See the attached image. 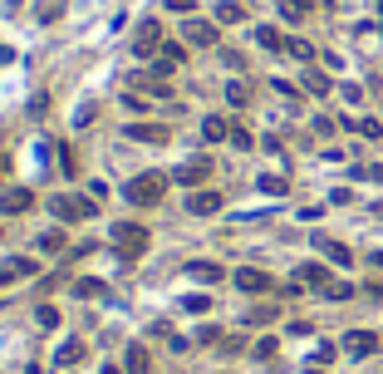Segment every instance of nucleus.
Segmentation results:
<instances>
[{
	"mask_svg": "<svg viewBox=\"0 0 383 374\" xmlns=\"http://www.w3.org/2000/svg\"><path fill=\"white\" fill-rule=\"evenodd\" d=\"M163 192H167L163 173H138V178H128V187H123V197L133 207H153V202H163Z\"/></svg>",
	"mask_w": 383,
	"mask_h": 374,
	"instance_id": "nucleus-1",
	"label": "nucleus"
},
{
	"mask_svg": "<svg viewBox=\"0 0 383 374\" xmlns=\"http://www.w3.org/2000/svg\"><path fill=\"white\" fill-rule=\"evenodd\" d=\"M113 246H118L128 261H138V256L148 251V227H138V222H118V227H113Z\"/></svg>",
	"mask_w": 383,
	"mask_h": 374,
	"instance_id": "nucleus-2",
	"label": "nucleus"
},
{
	"mask_svg": "<svg viewBox=\"0 0 383 374\" xmlns=\"http://www.w3.org/2000/svg\"><path fill=\"white\" fill-rule=\"evenodd\" d=\"M49 212L59 217V222H84V217H94V197H49Z\"/></svg>",
	"mask_w": 383,
	"mask_h": 374,
	"instance_id": "nucleus-3",
	"label": "nucleus"
},
{
	"mask_svg": "<svg viewBox=\"0 0 383 374\" xmlns=\"http://www.w3.org/2000/svg\"><path fill=\"white\" fill-rule=\"evenodd\" d=\"M133 55H138V60L163 55V25H158V20H143V25H138V35H133Z\"/></svg>",
	"mask_w": 383,
	"mask_h": 374,
	"instance_id": "nucleus-4",
	"label": "nucleus"
},
{
	"mask_svg": "<svg viewBox=\"0 0 383 374\" xmlns=\"http://www.w3.org/2000/svg\"><path fill=\"white\" fill-rule=\"evenodd\" d=\"M344 355H349V360L379 355V335H374V330H349V335H344Z\"/></svg>",
	"mask_w": 383,
	"mask_h": 374,
	"instance_id": "nucleus-5",
	"label": "nucleus"
},
{
	"mask_svg": "<svg viewBox=\"0 0 383 374\" xmlns=\"http://www.w3.org/2000/svg\"><path fill=\"white\" fill-rule=\"evenodd\" d=\"M30 207H35V192H30V187H5V192H0V212H5V217H20V212H30Z\"/></svg>",
	"mask_w": 383,
	"mask_h": 374,
	"instance_id": "nucleus-6",
	"label": "nucleus"
},
{
	"mask_svg": "<svg viewBox=\"0 0 383 374\" xmlns=\"http://www.w3.org/2000/svg\"><path fill=\"white\" fill-rule=\"evenodd\" d=\"M182 40L196 45V50H211V45H216V25H211V20H187V25H182Z\"/></svg>",
	"mask_w": 383,
	"mask_h": 374,
	"instance_id": "nucleus-7",
	"label": "nucleus"
},
{
	"mask_svg": "<svg viewBox=\"0 0 383 374\" xmlns=\"http://www.w3.org/2000/svg\"><path fill=\"white\" fill-rule=\"evenodd\" d=\"M236 285H241L246 295H266V290H276V280L266 276V271H256V266H241V271H236Z\"/></svg>",
	"mask_w": 383,
	"mask_h": 374,
	"instance_id": "nucleus-8",
	"label": "nucleus"
},
{
	"mask_svg": "<svg viewBox=\"0 0 383 374\" xmlns=\"http://www.w3.org/2000/svg\"><path fill=\"white\" fill-rule=\"evenodd\" d=\"M172 178H177L182 187H201L206 178H211V158H192V163H182Z\"/></svg>",
	"mask_w": 383,
	"mask_h": 374,
	"instance_id": "nucleus-9",
	"label": "nucleus"
},
{
	"mask_svg": "<svg viewBox=\"0 0 383 374\" xmlns=\"http://www.w3.org/2000/svg\"><path fill=\"white\" fill-rule=\"evenodd\" d=\"M128 138L133 143H167V123H128Z\"/></svg>",
	"mask_w": 383,
	"mask_h": 374,
	"instance_id": "nucleus-10",
	"label": "nucleus"
},
{
	"mask_svg": "<svg viewBox=\"0 0 383 374\" xmlns=\"http://www.w3.org/2000/svg\"><path fill=\"white\" fill-rule=\"evenodd\" d=\"M64 227H45L40 237H35V251H45V256H64Z\"/></svg>",
	"mask_w": 383,
	"mask_h": 374,
	"instance_id": "nucleus-11",
	"label": "nucleus"
},
{
	"mask_svg": "<svg viewBox=\"0 0 383 374\" xmlns=\"http://www.w3.org/2000/svg\"><path fill=\"white\" fill-rule=\"evenodd\" d=\"M187 212L192 217H216V212H221V192H192Z\"/></svg>",
	"mask_w": 383,
	"mask_h": 374,
	"instance_id": "nucleus-12",
	"label": "nucleus"
},
{
	"mask_svg": "<svg viewBox=\"0 0 383 374\" xmlns=\"http://www.w3.org/2000/svg\"><path fill=\"white\" fill-rule=\"evenodd\" d=\"M314 251H324V261H334V266H349L354 261V251L344 242H329V237H314Z\"/></svg>",
	"mask_w": 383,
	"mask_h": 374,
	"instance_id": "nucleus-13",
	"label": "nucleus"
},
{
	"mask_svg": "<svg viewBox=\"0 0 383 374\" xmlns=\"http://www.w3.org/2000/svg\"><path fill=\"white\" fill-rule=\"evenodd\" d=\"M295 276H300V285H314V290H324V285H334V280H329V271H324L319 261H305V266H300Z\"/></svg>",
	"mask_w": 383,
	"mask_h": 374,
	"instance_id": "nucleus-14",
	"label": "nucleus"
},
{
	"mask_svg": "<svg viewBox=\"0 0 383 374\" xmlns=\"http://www.w3.org/2000/svg\"><path fill=\"white\" fill-rule=\"evenodd\" d=\"M201 138H206V143H221V138H231V123L216 118V113H206V118H201Z\"/></svg>",
	"mask_w": 383,
	"mask_h": 374,
	"instance_id": "nucleus-15",
	"label": "nucleus"
},
{
	"mask_svg": "<svg viewBox=\"0 0 383 374\" xmlns=\"http://www.w3.org/2000/svg\"><path fill=\"white\" fill-rule=\"evenodd\" d=\"M187 276H192V280H201V285H216V280L226 276V271H221L216 261H192V266H187Z\"/></svg>",
	"mask_w": 383,
	"mask_h": 374,
	"instance_id": "nucleus-16",
	"label": "nucleus"
},
{
	"mask_svg": "<svg viewBox=\"0 0 383 374\" xmlns=\"http://www.w3.org/2000/svg\"><path fill=\"white\" fill-rule=\"evenodd\" d=\"M123 370H128V374H148V345H128Z\"/></svg>",
	"mask_w": 383,
	"mask_h": 374,
	"instance_id": "nucleus-17",
	"label": "nucleus"
},
{
	"mask_svg": "<svg viewBox=\"0 0 383 374\" xmlns=\"http://www.w3.org/2000/svg\"><path fill=\"white\" fill-rule=\"evenodd\" d=\"M241 20H246V10H241L236 0H221V5H216V25H241Z\"/></svg>",
	"mask_w": 383,
	"mask_h": 374,
	"instance_id": "nucleus-18",
	"label": "nucleus"
},
{
	"mask_svg": "<svg viewBox=\"0 0 383 374\" xmlns=\"http://www.w3.org/2000/svg\"><path fill=\"white\" fill-rule=\"evenodd\" d=\"M256 45H261V50H285V35H281L276 25H261V30H256Z\"/></svg>",
	"mask_w": 383,
	"mask_h": 374,
	"instance_id": "nucleus-19",
	"label": "nucleus"
},
{
	"mask_svg": "<svg viewBox=\"0 0 383 374\" xmlns=\"http://www.w3.org/2000/svg\"><path fill=\"white\" fill-rule=\"evenodd\" d=\"M54 360H59V365H79V360H84V340H64Z\"/></svg>",
	"mask_w": 383,
	"mask_h": 374,
	"instance_id": "nucleus-20",
	"label": "nucleus"
},
{
	"mask_svg": "<svg viewBox=\"0 0 383 374\" xmlns=\"http://www.w3.org/2000/svg\"><path fill=\"white\" fill-rule=\"evenodd\" d=\"M276 315H281L276 305H256V310H246V325H271Z\"/></svg>",
	"mask_w": 383,
	"mask_h": 374,
	"instance_id": "nucleus-21",
	"label": "nucleus"
},
{
	"mask_svg": "<svg viewBox=\"0 0 383 374\" xmlns=\"http://www.w3.org/2000/svg\"><path fill=\"white\" fill-rule=\"evenodd\" d=\"M74 295L79 300H98L103 295V280H74Z\"/></svg>",
	"mask_w": 383,
	"mask_h": 374,
	"instance_id": "nucleus-22",
	"label": "nucleus"
},
{
	"mask_svg": "<svg viewBox=\"0 0 383 374\" xmlns=\"http://www.w3.org/2000/svg\"><path fill=\"white\" fill-rule=\"evenodd\" d=\"M305 10H310V0H281V15H285L290 25H295V20H305Z\"/></svg>",
	"mask_w": 383,
	"mask_h": 374,
	"instance_id": "nucleus-23",
	"label": "nucleus"
},
{
	"mask_svg": "<svg viewBox=\"0 0 383 374\" xmlns=\"http://www.w3.org/2000/svg\"><path fill=\"white\" fill-rule=\"evenodd\" d=\"M5 276H35V261H30V256H15V261L5 266Z\"/></svg>",
	"mask_w": 383,
	"mask_h": 374,
	"instance_id": "nucleus-24",
	"label": "nucleus"
},
{
	"mask_svg": "<svg viewBox=\"0 0 383 374\" xmlns=\"http://www.w3.org/2000/svg\"><path fill=\"white\" fill-rule=\"evenodd\" d=\"M305 89L310 94H329V79H324L319 69H310V74H305Z\"/></svg>",
	"mask_w": 383,
	"mask_h": 374,
	"instance_id": "nucleus-25",
	"label": "nucleus"
},
{
	"mask_svg": "<svg viewBox=\"0 0 383 374\" xmlns=\"http://www.w3.org/2000/svg\"><path fill=\"white\" fill-rule=\"evenodd\" d=\"M226 98H231V103H236V108H241V103H246V98H251V89H246V84H241V79H231V84H226Z\"/></svg>",
	"mask_w": 383,
	"mask_h": 374,
	"instance_id": "nucleus-26",
	"label": "nucleus"
},
{
	"mask_svg": "<svg viewBox=\"0 0 383 374\" xmlns=\"http://www.w3.org/2000/svg\"><path fill=\"white\" fill-rule=\"evenodd\" d=\"M285 178H276V173H266V178H261V192H271V197H281V192H285Z\"/></svg>",
	"mask_w": 383,
	"mask_h": 374,
	"instance_id": "nucleus-27",
	"label": "nucleus"
},
{
	"mask_svg": "<svg viewBox=\"0 0 383 374\" xmlns=\"http://www.w3.org/2000/svg\"><path fill=\"white\" fill-rule=\"evenodd\" d=\"M324 295H329V300H349L354 285H349V280H334V285H324Z\"/></svg>",
	"mask_w": 383,
	"mask_h": 374,
	"instance_id": "nucleus-28",
	"label": "nucleus"
},
{
	"mask_svg": "<svg viewBox=\"0 0 383 374\" xmlns=\"http://www.w3.org/2000/svg\"><path fill=\"white\" fill-rule=\"evenodd\" d=\"M276 350H281V345L266 335V340H256V350H251V355H256V360H276Z\"/></svg>",
	"mask_w": 383,
	"mask_h": 374,
	"instance_id": "nucleus-29",
	"label": "nucleus"
},
{
	"mask_svg": "<svg viewBox=\"0 0 383 374\" xmlns=\"http://www.w3.org/2000/svg\"><path fill=\"white\" fill-rule=\"evenodd\" d=\"M35 315H40V325H45V330H54V325H59V310H54V305H40Z\"/></svg>",
	"mask_w": 383,
	"mask_h": 374,
	"instance_id": "nucleus-30",
	"label": "nucleus"
},
{
	"mask_svg": "<svg viewBox=\"0 0 383 374\" xmlns=\"http://www.w3.org/2000/svg\"><path fill=\"white\" fill-rule=\"evenodd\" d=\"M285 50H290V55H295V60H314V50H310L305 40H285Z\"/></svg>",
	"mask_w": 383,
	"mask_h": 374,
	"instance_id": "nucleus-31",
	"label": "nucleus"
},
{
	"mask_svg": "<svg viewBox=\"0 0 383 374\" xmlns=\"http://www.w3.org/2000/svg\"><path fill=\"white\" fill-rule=\"evenodd\" d=\"M354 128H359V133H364V138H383V123H374V118H359V123H354Z\"/></svg>",
	"mask_w": 383,
	"mask_h": 374,
	"instance_id": "nucleus-32",
	"label": "nucleus"
},
{
	"mask_svg": "<svg viewBox=\"0 0 383 374\" xmlns=\"http://www.w3.org/2000/svg\"><path fill=\"white\" fill-rule=\"evenodd\" d=\"M231 143H236V148H251V143H256V138H251V133H246V128H241V123H231Z\"/></svg>",
	"mask_w": 383,
	"mask_h": 374,
	"instance_id": "nucleus-33",
	"label": "nucleus"
},
{
	"mask_svg": "<svg viewBox=\"0 0 383 374\" xmlns=\"http://www.w3.org/2000/svg\"><path fill=\"white\" fill-rule=\"evenodd\" d=\"M59 168H64V173H69V178H74V173H79V163H74V153H69V148H59Z\"/></svg>",
	"mask_w": 383,
	"mask_h": 374,
	"instance_id": "nucleus-34",
	"label": "nucleus"
},
{
	"mask_svg": "<svg viewBox=\"0 0 383 374\" xmlns=\"http://www.w3.org/2000/svg\"><path fill=\"white\" fill-rule=\"evenodd\" d=\"M182 305H187L192 315H196V310H206V305H211V300H206V295H187V300H182Z\"/></svg>",
	"mask_w": 383,
	"mask_h": 374,
	"instance_id": "nucleus-35",
	"label": "nucleus"
},
{
	"mask_svg": "<svg viewBox=\"0 0 383 374\" xmlns=\"http://www.w3.org/2000/svg\"><path fill=\"white\" fill-rule=\"evenodd\" d=\"M192 5H196V0H167V10H177V15H187Z\"/></svg>",
	"mask_w": 383,
	"mask_h": 374,
	"instance_id": "nucleus-36",
	"label": "nucleus"
},
{
	"mask_svg": "<svg viewBox=\"0 0 383 374\" xmlns=\"http://www.w3.org/2000/svg\"><path fill=\"white\" fill-rule=\"evenodd\" d=\"M369 261H374V266H379V271H383V251H374V256H369Z\"/></svg>",
	"mask_w": 383,
	"mask_h": 374,
	"instance_id": "nucleus-37",
	"label": "nucleus"
},
{
	"mask_svg": "<svg viewBox=\"0 0 383 374\" xmlns=\"http://www.w3.org/2000/svg\"><path fill=\"white\" fill-rule=\"evenodd\" d=\"M103 374H118V370H113V365H108V370H103Z\"/></svg>",
	"mask_w": 383,
	"mask_h": 374,
	"instance_id": "nucleus-38",
	"label": "nucleus"
},
{
	"mask_svg": "<svg viewBox=\"0 0 383 374\" xmlns=\"http://www.w3.org/2000/svg\"><path fill=\"white\" fill-rule=\"evenodd\" d=\"M374 212H379V217H383V202H379V207H374Z\"/></svg>",
	"mask_w": 383,
	"mask_h": 374,
	"instance_id": "nucleus-39",
	"label": "nucleus"
},
{
	"mask_svg": "<svg viewBox=\"0 0 383 374\" xmlns=\"http://www.w3.org/2000/svg\"><path fill=\"white\" fill-rule=\"evenodd\" d=\"M0 173H5V158H0Z\"/></svg>",
	"mask_w": 383,
	"mask_h": 374,
	"instance_id": "nucleus-40",
	"label": "nucleus"
},
{
	"mask_svg": "<svg viewBox=\"0 0 383 374\" xmlns=\"http://www.w3.org/2000/svg\"><path fill=\"white\" fill-rule=\"evenodd\" d=\"M5 280H10V276H0V285H5Z\"/></svg>",
	"mask_w": 383,
	"mask_h": 374,
	"instance_id": "nucleus-41",
	"label": "nucleus"
}]
</instances>
